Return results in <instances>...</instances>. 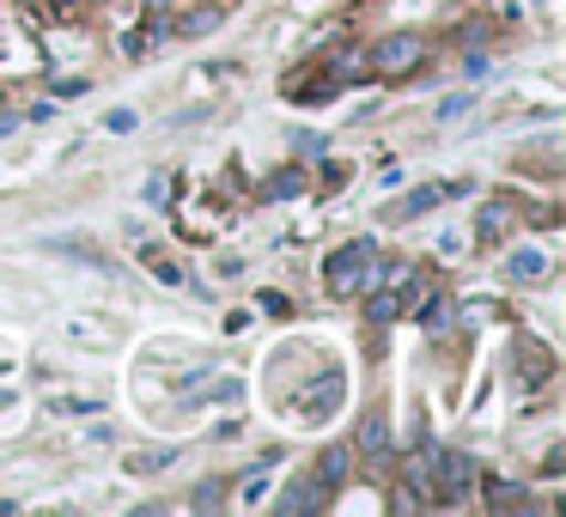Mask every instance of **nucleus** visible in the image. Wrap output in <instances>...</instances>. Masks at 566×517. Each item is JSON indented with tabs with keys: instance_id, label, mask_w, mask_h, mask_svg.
<instances>
[{
	"instance_id": "9d476101",
	"label": "nucleus",
	"mask_w": 566,
	"mask_h": 517,
	"mask_svg": "<svg viewBox=\"0 0 566 517\" xmlns=\"http://www.w3.org/2000/svg\"><path fill=\"white\" fill-rule=\"evenodd\" d=\"M439 201H444V189H432V183H420V189H415V196H408V201H402V208H396V220H415V213H427V208H439Z\"/></svg>"
},
{
	"instance_id": "0eeeda50",
	"label": "nucleus",
	"mask_w": 566,
	"mask_h": 517,
	"mask_svg": "<svg viewBox=\"0 0 566 517\" xmlns=\"http://www.w3.org/2000/svg\"><path fill=\"white\" fill-rule=\"evenodd\" d=\"M177 463V444H165V451H140V456H128V475H159V468H171Z\"/></svg>"
},
{
	"instance_id": "423d86ee",
	"label": "nucleus",
	"mask_w": 566,
	"mask_h": 517,
	"mask_svg": "<svg viewBox=\"0 0 566 517\" xmlns=\"http://www.w3.org/2000/svg\"><path fill=\"white\" fill-rule=\"evenodd\" d=\"M505 274H512V281H542V274H548V256H542V250H517V256L505 262Z\"/></svg>"
},
{
	"instance_id": "7ed1b4c3",
	"label": "nucleus",
	"mask_w": 566,
	"mask_h": 517,
	"mask_svg": "<svg viewBox=\"0 0 566 517\" xmlns=\"http://www.w3.org/2000/svg\"><path fill=\"white\" fill-rule=\"evenodd\" d=\"M432 481L457 499V493H469V481H475V463H469L463 451H439V456H432Z\"/></svg>"
},
{
	"instance_id": "1a4fd4ad",
	"label": "nucleus",
	"mask_w": 566,
	"mask_h": 517,
	"mask_svg": "<svg viewBox=\"0 0 566 517\" xmlns=\"http://www.w3.org/2000/svg\"><path fill=\"white\" fill-rule=\"evenodd\" d=\"M347 481V451H323V463H317V493L323 487H342Z\"/></svg>"
},
{
	"instance_id": "f3484780",
	"label": "nucleus",
	"mask_w": 566,
	"mask_h": 517,
	"mask_svg": "<svg viewBox=\"0 0 566 517\" xmlns=\"http://www.w3.org/2000/svg\"><path fill=\"white\" fill-rule=\"evenodd\" d=\"M25 7H38V0H25Z\"/></svg>"
},
{
	"instance_id": "2eb2a0df",
	"label": "nucleus",
	"mask_w": 566,
	"mask_h": 517,
	"mask_svg": "<svg viewBox=\"0 0 566 517\" xmlns=\"http://www.w3.org/2000/svg\"><path fill=\"white\" fill-rule=\"evenodd\" d=\"M140 7H147L153 19H165V13H171V0H140Z\"/></svg>"
},
{
	"instance_id": "39448f33",
	"label": "nucleus",
	"mask_w": 566,
	"mask_h": 517,
	"mask_svg": "<svg viewBox=\"0 0 566 517\" xmlns=\"http://www.w3.org/2000/svg\"><path fill=\"white\" fill-rule=\"evenodd\" d=\"M359 456H366V463H384V456H390V426H384L378 414L359 420Z\"/></svg>"
},
{
	"instance_id": "9b49d317",
	"label": "nucleus",
	"mask_w": 566,
	"mask_h": 517,
	"mask_svg": "<svg viewBox=\"0 0 566 517\" xmlns=\"http://www.w3.org/2000/svg\"><path fill=\"white\" fill-rule=\"evenodd\" d=\"M220 19H226V7H201V13H189L184 25H177V31H189V38H196V31H213V25H220Z\"/></svg>"
},
{
	"instance_id": "6e6552de",
	"label": "nucleus",
	"mask_w": 566,
	"mask_h": 517,
	"mask_svg": "<svg viewBox=\"0 0 566 517\" xmlns=\"http://www.w3.org/2000/svg\"><path fill=\"white\" fill-rule=\"evenodd\" d=\"M298 189H305V171H298V165H281V171L269 177V196H274V201H293Z\"/></svg>"
},
{
	"instance_id": "f8f14e48",
	"label": "nucleus",
	"mask_w": 566,
	"mask_h": 517,
	"mask_svg": "<svg viewBox=\"0 0 566 517\" xmlns=\"http://www.w3.org/2000/svg\"><path fill=\"white\" fill-rule=\"evenodd\" d=\"M55 414H92V408H98V402H92V395H55Z\"/></svg>"
},
{
	"instance_id": "20e7f679",
	"label": "nucleus",
	"mask_w": 566,
	"mask_h": 517,
	"mask_svg": "<svg viewBox=\"0 0 566 517\" xmlns=\"http://www.w3.org/2000/svg\"><path fill=\"white\" fill-rule=\"evenodd\" d=\"M512 220H517L512 201H481V208H475V238H481V244H500V238L512 232Z\"/></svg>"
},
{
	"instance_id": "f257e3e1",
	"label": "nucleus",
	"mask_w": 566,
	"mask_h": 517,
	"mask_svg": "<svg viewBox=\"0 0 566 517\" xmlns=\"http://www.w3.org/2000/svg\"><path fill=\"white\" fill-rule=\"evenodd\" d=\"M366 274H371V244H347L342 256L323 262V281H329V293H366Z\"/></svg>"
},
{
	"instance_id": "dca6fc26",
	"label": "nucleus",
	"mask_w": 566,
	"mask_h": 517,
	"mask_svg": "<svg viewBox=\"0 0 566 517\" xmlns=\"http://www.w3.org/2000/svg\"><path fill=\"white\" fill-rule=\"evenodd\" d=\"M19 123H25V116H0V140L13 135V128H19Z\"/></svg>"
},
{
	"instance_id": "f03ea898",
	"label": "nucleus",
	"mask_w": 566,
	"mask_h": 517,
	"mask_svg": "<svg viewBox=\"0 0 566 517\" xmlns=\"http://www.w3.org/2000/svg\"><path fill=\"white\" fill-rule=\"evenodd\" d=\"M420 62V38H408V31H396V38H384L378 43V55H371V67H378V74H408V67Z\"/></svg>"
},
{
	"instance_id": "ddd939ff",
	"label": "nucleus",
	"mask_w": 566,
	"mask_h": 517,
	"mask_svg": "<svg viewBox=\"0 0 566 517\" xmlns=\"http://www.w3.org/2000/svg\"><path fill=\"white\" fill-rule=\"evenodd\" d=\"M189 505H201V511H213V505H220V481H201V493Z\"/></svg>"
},
{
	"instance_id": "a211bd4d",
	"label": "nucleus",
	"mask_w": 566,
	"mask_h": 517,
	"mask_svg": "<svg viewBox=\"0 0 566 517\" xmlns=\"http://www.w3.org/2000/svg\"><path fill=\"white\" fill-rule=\"evenodd\" d=\"M62 7H67V0H62Z\"/></svg>"
},
{
	"instance_id": "4468645a",
	"label": "nucleus",
	"mask_w": 566,
	"mask_h": 517,
	"mask_svg": "<svg viewBox=\"0 0 566 517\" xmlns=\"http://www.w3.org/2000/svg\"><path fill=\"white\" fill-rule=\"evenodd\" d=\"M147 201H153V208H165V201H171V177H153V189H147Z\"/></svg>"
}]
</instances>
